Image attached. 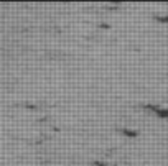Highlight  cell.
Segmentation results:
<instances>
[{
    "mask_svg": "<svg viewBox=\"0 0 168 166\" xmlns=\"http://www.w3.org/2000/svg\"><path fill=\"white\" fill-rule=\"evenodd\" d=\"M94 165L96 166H111V165H107V163H104V161H94Z\"/></svg>",
    "mask_w": 168,
    "mask_h": 166,
    "instance_id": "2",
    "label": "cell"
},
{
    "mask_svg": "<svg viewBox=\"0 0 168 166\" xmlns=\"http://www.w3.org/2000/svg\"><path fill=\"white\" fill-rule=\"evenodd\" d=\"M122 133H124V135H127V136H135L137 135V132H134V130H122Z\"/></svg>",
    "mask_w": 168,
    "mask_h": 166,
    "instance_id": "1",
    "label": "cell"
}]
</instances>
